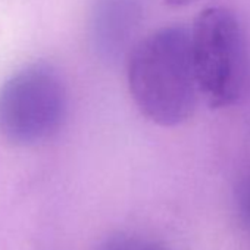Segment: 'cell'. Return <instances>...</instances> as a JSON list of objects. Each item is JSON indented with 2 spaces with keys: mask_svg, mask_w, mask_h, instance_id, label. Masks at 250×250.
I'll return each instance as SVG.
<instances>
[{
  "mask_svg": "<svg viewBox=\"0 0 250 250\" xmlns=\"http://www.w3.org/2000/svg\"><path fill=\"white\" fill-rule=\"evenodd\" d=\"M128 88L139 110L161 127H177L194 112L200 96L191 52V31L162 27L133 49Z\"/></svg>",
  "mask_w": 250,
  "mask_h": 250,
  "instance_id": "cell-1",
  "label": "cell"
},
{
  "mask_svg": "<svg viewBox=\"0 0 250 250\" xmlns=\"http://www.w3.org/2000/svg\"><path fill=\"white\" fill-rule=\"evenodd\" d=\"M66 112L68 91L58 69L28 65L0 88V136L17 146L43 143L59 133Z\"/></svg>",
  "mask_w": 250,
  "mask_h": 250,
  "instance_id": "cell-2",
  "label": "cell"
},
{
  "mask_svg": "<svg viewBox=\"0 0 250 250\" xmlns=\"http://www.w3.org/2000/svg\"><path fill=\"white\" fill-rule=\"evenodd\" d=\"M193 63L200 96L209 107L235 104L244 93L247 56L244 36L227 8H208L191 28Z\"/></svg>",
  "mask_w": 250,
  "mask_h": 250,
  "instance_id": "cell-3",
  "label": "cell"
},
{
  "mask_svg": "<svg viewBox=\"0 0 250 250\" xmlns=\"http://www.w3.org/2000/svg\"><path fill=\"white\" fill-rule=\"evenodd\" d=\"M99 250H153V249L137 237L127 235V234H118V235L107 238L99 247Z\"/></svg>",
  "mask_w": 250,
  "mask_h": 250,
  "instance_id": "cell-4",
  "label": "cell"
},
{
  "mask_svg": "<svg viewBox=\"0 0 250 250\" xmlns=\"http://www.w3.org/2000/svg\"><path fill=\"white\" fill-rule=\"evenodd\" d=\"M194 2H197V0H165V3H168L169 6H174V8H184Z\"/></svg>",
  "mask_w": 250,
  "mask_h": 250,
  "instance_id": "cell-5",
  "label": "cell"
}]
</instances>
